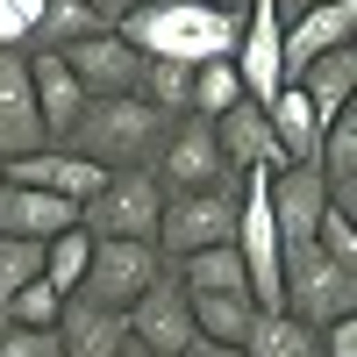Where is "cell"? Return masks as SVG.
I'll return each instance as SVG.
<instances>
[{"label": "cell", "instance_id": "cell-31", "mask_svg": "<svg viewBox=\"0 0 357 357\" xmlns=\"http://www.w3.org/2000/svg\"><path fill=\"white\" fill-rule=\"evenodd\" d=\"M321 357H357V314H336L321 329Z\"/></svg>", "mask_w": 357, "mask_h": 357}, {"label": "cell", "instance_id": "cell-32", "mask_svg": "<svg viewBox=\"0 0 357 357\" xmlns=\"http://www.w3.org/2000/svg\"><path fill=\"white\" fill-rule=\"evenodd\" d=\"M129 8H136V0H86V15H93L100 29H114V22H122Z\"/></svg>", "mask_w": 357, "mask_h": 357}, {"label": "cell", "instance_id": "cell-14", "mask_svg": "<svg viewBox=\"0 0 357 357\" xmlns=\"http://www.w3.org/2000/svg\"><path fill=\"white\" fill-rule=\"evenodd\" d=\"M29 57V93H36V114H43V136L50 143H65L72 122L86 114V86L72 79V65L57 50H22Z\"/></svg>", "mask_w": 357, "mask_h": 357}, {"label": "cell", "instance_id": "cell-34", "mask_svg": "<svg viewBox=\"0 0 357 357\" xmlns=\"http://www.w3.org/2000/svg\"><path fill=\"white\" fill-rule=\"evenodd\" d=\"M114 357H165V350H143L136 336H122V350H114Z\"/></svg>", "mask_w": 357, "mask_h": 357}, {"label": "cell", "instance_id": "cell-23", "mask_svg": "<svg viewBox=\"0 0 357 357\" xmlns=\"http://www.w3.org/2000/svg\"><path fill=\"white\" fill-rule=\"evenodd\" d=\"M93 15H86V0H43V15H36V29H29V43L22 50H65V43H79V36H93Z\"/></svg>", "mask_w": 357, "mask_h": 357}, {"label": "cell", "instance_id": "cell-9", "mask_svg": "<svg viewBox=\"0 0 357 357\" xmlns=\"http://www.w3.org/2000/svg\"><path fill=\"white\" fill-rule=\"evenodd\" d=\"M350 36H357V0H314V8L279 22V72L301 79L321 50H343Z\"/></svg>", "mask_w": 357, "mask_h": 357}, {"label": "cell", "instance_id": "cell-10", "mask_svg": "<svg viewBox=\"0 0 357 357\" xmlns=\"http://www.w3.org/2000/svg\"><path fill=\"white\" fill-rule=\"evenodd\" d=\"M72 65V79L86 86V100H100V93H136V72H143V50L122 36V29H93V36H79L57 50Z\"/></svg>", "mask_w": 357, "mask_h": 357}, {"label": "cell", "instance_id": "cell-13", "mask_svg": "<svg viewBox=\"0 0 357 357\" xmlns=\"http://www.w3.org/2000/svg\"><path fill=\"white\" fill-rule=\"evenodd\" d=\"M215 143H222L229 172H286V151H279V136H272L257 100H236L229 114H215Z\"/></svg>", "mask_w": 357, "mask_h": 357}, {"label": "cell", "instance_id": "cell-19", "mask_svg": "<svg viewBox=\"0 0 357 357\" xmlns=\"http://www.w3.org/2000/svg\"><path fill=\"white\" fill-rule=\"evenodd\" d=\"M186 307H193V336L236 343V350H243L250 321H257V301H250V293H186Z\"/></svg>", "mask_w": 357, "mask_h": 357}, {"label": "cell", "instance_id": "cell-17", "mask_svg": "<svg viewBox=\"0 0 357 357\" xmlns=\"http://www.w3.org/2000/svg\"><path fill=\"white\" fill-rule=\"evenodd\" d=\"M264 122H272V136H279V151H286V165H314V151H321V114L307 107V93L301 86H279L272 100H264Z\"/></svg>", "mask_w": 357, "mask_h": 357}, {"label": "cell", "instance_id": "cell-16", "mask_svg": "<svg viewBox=\"0 0 357 357\" xmlns=\"http://www.w3.org/2000/svg\"><path fill=\"white\" fill-rule=\"evenodd\" d=\"M79 207L57 200V193H36V186H8L0 178V236H36V243H50L57 229H72Z\"/></svg>", "mask_w": 357, "mask_h": 357}, {"label": "cell", "instance_id": "cell-24", "mask_svg": "<svg viewBox=\"0 0 357 357\" xmlns=\"http://www.w3.org/2000/svg\"><path fill=\"white\" fill-rule=\"evenodd\" d=\"M86 257H93V236H86L79 222H72V229H57L50 243H43V286H57V293H79V279H86Z\"/></svg>", "mask_w": 357, "mask_h": 357}, {"label": "cell", "instance_id": "cell-29", "mask_svg": "<svg viewBox=\"0 0 357 357\" xmlns=\"http://www.w3.org/2000/svg\"><path fill=\"white\" fill-rule=\"evenodd\" d=\"M0 357H57V329H29L0 314Z\"/></svg>", "mask_w": 357, "mask_h": 357}, {"label": "cell", "instance_id": "cell-7", "mask_svg": "<svg viewBox=\"0 0 357 357\" xmlns=\"http://www.w3.org/2000/svg\"><path fill=\"white\" fill-rule=\"evenodd\" d=\"M122 321H129V336H136L143 350H165V357H178V350L193 343V307H186V286H178L172 257H165V272L122 307Z\"/></svg>", "mask_w": 357, "mask_h": 357}, {"label": "cell", "instance_id": "cell-36", "mask_svg": "<svg viewBox=\"0 0 357 357\" xmlns=\"http://www.w3.org/2000/svg\"><path fill=\"white\" fill-rule=\"evenodd\" d=\"M301 8H314V0H279V15H301Z\"/></svg>", "mask_w": 357, "mask_h": 357}, {"label": "cell", "instance_id": "cell-22", "mask_svg": "<svg viewBox=\"0 0 357 357\" xmlns=\"http://www.w3.org/2000/svg\"><path fill=\"white\" fill-rule=\"evenodd\" d=\"M136 100H151L158 114H193V65H178V57H143Z\"/></svg>", "mask_w": 357, "mask_h": 357}, {"label": "cell", "instance_id": "cell-11", "mask_svg": "<svg viewBox=\"0 0 357 357\" xmlns=\"http://www.w3.org/2000/svg\"><path fill=\"white\" fill-rule=\"evenodd\" d=\"M279 307H286L293 321H307V329H329L336 314H357V264H329V257H314L307 272H286Z\"/></svg>", "mask_w": 357, "mask_h": 357}, {"label": "cell", "instance_id": "cell-25", "mask_svg": "<svg viewBox=\"0 0 357 357\" xmlns=\"http://www.w3.org/2000/svg\"><path fill=\"white\" fill-rule=\"evenodd\" d=\"M236 100H243V79H236L229 57H207V65H193V114H229Z\"/></svg>", "mask_w": 357, "mask_h": 357}, {"label": "cell", "instance_id": "cell-2", "mask_svg": "<svg viewBox=\"0 0 357 357\" xmlns=\"http://www.w3.org/2000/svg\"><path fill=\"white\" fill-rule=\"evenodd\" d=\"M165 129H172V114H158L151 100H136V93H100V100H86V114L72 122L65 151L93 158L100 172H129V165H151V158H158Z\"/></svg>", "mask_w": 357, "mask_h": 357}, {"label": "cell", "instance_id": "cell-18", "mask_svg": "<svg viewBox=\"0 0 357 357\" xmlns=\"http://www.w3.org/2000/svg\"><path fill=\"white\" fill-rule=\"evenodd\" d=\"M293 86H301L307 107L329 122V114H336V107H350V93H357V50H350V43H343V50H321V57H314V65L293 79Z\"/></svg>", "mask_w": 357, "mask_h": 357}, {"label": "cell", "instance_id": "cell-12", "mask_svg": "<svg viewBox=\"0 0 357 357\" xmlns=\"http://www.w3.org/2000/svg\"><path fill=\"white\" fill-rule=\"evenodd\" d=\"M43 143H50V136H43L36 93H29V57H22V50H0V165L43 151Z\"/></svg>", "mask_w": 357, "mask_h": 357}, {"label": "cell", "instance_id": "cell-20", "mask_svg": "<svg viewBox=\"0 0 357 357\" xmlns=\"http://www.w3.org/2000/svg\"><path fill=\"white\" fill-rule=\"evenodd\" d=\"M243 357H321V329L293 321L286 307H257L250 336H243Z\"/></svg>", "mask_w": 357, "mask_h": 357}, {"label": "cell", "instance_id": "cell-27", "mask_svg": "<svg viewBox=\"0 0 357 357\" xmlns=\"http://www.w3.org/2000/svg\"><path fill=\"white\" fill-rule=\"evenodd\" d=\"M57 307H65V293L43 286V279H29V286H22L0 314H8V321H29V329H57Z\"/></svg>", "mask_w": 357, "mask_h": 357}, {"label": "cell", "instance_id": "cell-4", "mask_svg": "<svg viewBox=\"0 0 357 357\" xmlns=\"http://www.w3.org/2000/svg\"><path fill=\"white\" fill-rule=\"evenodd\" d=\"M158 207H165V186L151 178V165H129V172H107L79 200V229L86 236H143V243H158Z\"/></svg>", "mask_w": 357, "mask_h": 357}, {"label": "cell", "instance_id": "cell-26", "mask_svg": "<svg viewBox=\"0 0 357 357\" xmlns=\"http://www.w3.org/2000/svg\"><path fill=\"white\" fill-rule=\"evenodd\" d=\"M29 279H43V243L36 236H0V307H8Z\"/></svg>", "mask_w": 357, "mask_h": 357}, {"label": "cell", "instance_id": "cell-6", "mask_svg": "<svg viewBox=\"0 0 357 357\" xmlns=\"http://www.w3.org/2000/svg\"><path fill=\"white\" fill-rule=\"evenodd\" d=\"M151 178H158L165 193H193V186L229 178L222 143H215V122H207V114H172V129H165L158 158H151Z\"/></svg>", "mask_w": 357, "mask_h": 357}, {"label": "cell", "instance_id": "cell-30", "mask_svg": "<svg viewBox=\"0 0 357 357\" xmlns=\"http://www.w3.org/2000/svg\"><path fill=\"white\" fill-rule=\"evenodd\" d=\"M36 15H43V0H0V50H22Z\"/></svg>", "mask_w": 357, "mask_h": 357}, {"label": "cell", "instance_id": "cell-21", "mask_svg": "<svg viewBox=\"0 0 357 357\" xmlns=\"http://www.w3.org/2000/svg\"><path fill=\"white\" fill-rule=\"evenodd\" d=\"M172 272L186 293H250L243 279V257H236V243H215V250H193V257H172Z\"/></svg>", "mask_w": 357, "mask_h": 357}, {"label": "cell", "instance_id": "cell-33", "mask_svg": "<svg viewBox=\"0 0 357 357\" xmlns=\"http://www.w3.org/2000/svg\"><path fill=\"white\" fill-rule=\"evenodd\" d=\"M178 357H243V350H236V343H207V336H193Z\"/></svg>", "mask_w": 357, "mask_h": 357}, {"label": "cell", "instance_id": "cell-1", "mask_svg": "<svg viewBox=\"0 0 357 357\" xmlns=\"http://www.w3.org/2000/svg\"><path fill=\"white\" fill-rule=\"evenodd\" d=\"M236 22H243V15H222V8H207V0H136V8L114 22V29H122L143 57L207 65V57H229Z\"/></svg>", "mask_w": 357, "mask_h": 357}, {"label": "cell", "instance_id": "cell-15", "mask_svg": "<svg viewBox=\"0 0 357 357\" xmlns=\"http://www.w3.org/2000/svg\"><path fill=\"white\" fill-rule=\"evenodd\" d=\"M129 336V321L100 307V301H86V293H65V307H57V357H114Z\"/></svg>", "mask_w": 357, "mask_h": 357}, {"label": "cell", "instance_id": "cell-35", "mask_svg": "<svg viewBox=\"0 0 357 357\" xmlns=\"http://www.w3.org/2000/svg\"><path fill=\"white\" fill-rule=\"evenodd\" d=\"M207 8H222V15H243V8H250V0H207Z\"/></svg>", "mask_w": 357, "mask_h": 357}, {"label": "cell", "instance_id": "cell-5", "mask_svg": "<svg viewBox=\"0 0 357 357\" xmlns=\"http://www.w3.org/2000/svg\"><path fill=\"white\" fill-rule=\"evenodd\" d=\"M158 272H165V250H158V243H143V236H93V257H86L79 293L122 314Z\"/></svg>", "mask_w": 357, "mask_h": 357}, {"label": "cell", "instance_id": "cell-3", "mask_svg": "<svg viewBox=\"0 0 357 357\" xmlns=\"http://www.w3.org/2000/svg\"><path fill=\"white\" fill-rule=\"evenodd\" d=\"M236 193H243V172L215 178V186H193V193H165V207H158V250L165 257H193V250L236 243Z\"/></svg>", "mask_w": 357, "mask_h": 357}, {"label": "cell", "instance_id": "cell-28", "mask_svg": "<svg viewBox=\"0 0 357 357\" xmlns=\"http://www.w3.org/2000/svg\"><path fill=\"white\" fill-rule=\"evenodd\" d=\"M314 243H321V257H329V264H357V215H343V207H321Z\"/></svg>", "mask_w": 357, "mask_h": 357}, {"label": "cell", "instance_id": "cell-8", "mask_svg": "<svg viewBox=\"0 0 357 357\" xmlns=\"http://www.w3.org/2000/svg\"><path fill=\"white\" fill-rule=\"evenodd\" d=\"M279 0H250L243 8V22H236V43H229V65H236V79H243V100H272L279 86H286V72H279Z\"/></svg>", "mask_w": 357, "mask_h": 357}]
</instances>
